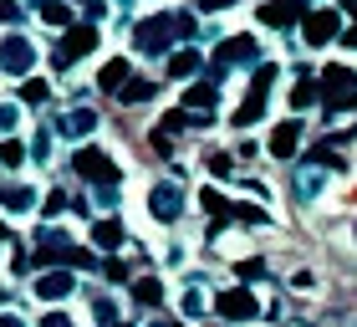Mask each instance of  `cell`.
<instances>
[{"label":"cell","instance_id":"6da1fadb","mask_svg":"<svg viewBox=\"0 0 357 327\" xmlns=\"http://www.w3.org/2000/svg\"><path fill=\"white\" fill-rule=\"evenodd\" d=\"M174 36H178V31H174V15H149V21L133 26V41H138L143 57H169Z\"/></svg>","mask_w":357,"mask_h":327},{"label":"cell","instance_id":"7a4b0ae2","mask_svg":"<svg viewBox=\"0 0 357 327\" xmlns=\"http://www.w3.org/2000/svg\"><path fill=\"white\" fill-rule=\"evenodd\" d=\"M87 52H97V26H67V36L52 46V67L67 72L72 61H82Z\"/></svg>","mask_w":357,"mask_h":327},{"label":"cell","instance_id":"3957f363","mask_svg":"<svg viewBox=\"0 0 357 327\" xmlns=\"http://www.w3.org/2000/svg\"><path fill=\"white\" fill-rule=\"evenodd\" d=\"M31 291H36V302H46V307H61L77 291V271L72 266H46L36 282H31Z\"/></svg>","mask_w":357,"mask_h":327},{"label":"cell","instance_id":"277c9868","mask_svg":"<svg viewBox=\"0 0 357 327\" xmlns=\"http://www.w3.org/2000/svg\"><path fill=\"white\" fill-rule=\"evenodd\" d=\"M0 72H6V77H31V72H36V46H31L21 31L0 41Z\"/></svg>","mask_w":357,"mask_h":327},{"label":"cell","instance_id":"5b68a950","mask_svg":"<svg viewBox=\"0 0 357 327\" xmlns=\"http://www.w3.org/2000/svg\"><path fill=\"white\" fill-rule=\"evenodd\" d=\"M72 169L87 179V184H112L118 179V164H112L102 149H92V143H82V149L72 154Z\"/></svg>","mask_w":357,"mask_h":327},{"label":"cell","instance_id":"8992f818","mask_svg":"<svg viewBox=\"0 0 357 327\" xmlns=\"http://www.w3.org/2000/svg\"><path fill=\"white\" fill-rule=\"evenodd\" d=\"M215 312L230 317V322H250V317H261V302H255L250 286H225L215 297Z\"/></svg>","mask_w":357,"mask_h":327},{"label":"cell","instance_id":"52a82bcc","mask_svg":"<svg viewBox=\"0 0 357 327\" xmlns=\"http://www.w3.org/2000/svg\"><path fill=\"white\" fill-rule=\"evenodd\" d=\"M317 82H321V97H327V108L352 103V97H357V72H352V67H342V61H332V67L321 72Z\"/></svg>","mask_w":357,"mask_h":327},{"label":"cell","instance_id":"ba28073f","mask_svg":"<svg viewBox=\"0 0 357 327\" xmlns=\"http://www.w3.org/2000/svg\"><path fill=\"white\" fill-rule=\"evenodd\" d=\"M178 210H184V189L174 184V179H164V184H153L149 189V215L158 225H174L178 220Z\"/></svg>","mask_w":357,"mask_h":327},{"label":"cell","instance_id":"9c48e42d","mask_svg":"<svg viewBox=\"0 0 357 327\" xmlns=\"http://www.w3.org/2000/svg\"><path fill=\"white\" fill-rule=\"evenodd\" d=\"M337 31H342L337 10H312V15L301 21V41H306V46H327V41H337Z\"/></svg>","mask_w":357,"mask_h":327},{"label":"cell","instance_id":"30bf717a","mask_svg":"<svg viewBox=\"0 0 357 327\" xmlns=\"http://www.w3.org/2000/svg\"><path fill=\"white\" fill-rule=\"evenodd\" d=\"M97 123H102V118H97L92 108H72L67 118H56V133H61V138H72V143H82V138L97 133Z\"/></svg>","mask_w":357,"mask_h":327},{"label":"cell","instance_id":"8fae6325","mask_svg":"<svg viewBox=\"0 0 357 327\" xmlns=\"http://www.w3.org/2000/svg\"><path fill=\"white\" fill-rule=\"evenodd\" d=\"M261 21L266 26H296V21H306V6H301V0H266Z\"/></svg>","mask_w":357,"mask_h":327},{"label":"cell","instance_id":"7c38bea8","mask_svg":"<svg viewBox=\"0 0 357 327\" xmlns=\"http://www.w3.org/2000/svg\"><path fill=\"white\" fill-rule=\"evenodd\" d=\"M36 200H41V194L31 189V184H10V189H0V210H6V215H15V220L31 215V210H36Z\"/></svg>","mask_w":357,"mask_h":327},{"label":"cell","instance_id":"4fadbf2b","mask_svg":"<svg viewBox=\"0 0 357 327\" xmlns=\"http://www.w3.org/2000/svg\"><path fill=\"white\" fill-rule=\"evenodd\" d=\"M215 61H225V67H235V61H261V46L250 36H230V41H220Z\"/></svg>","mask_w":357,"mask_h":327},{"label":"cell","instance_id":"5bb4252c","mask_svg":"<svg viewBox=\"0 0 357 327\" xmlns=\"http://www.w3.org/2000/svg\"><path fill=\"white\" fill-rule=\"evenodd\" d=\"M301 149V123H275L271 128V154L275 159H296Z\"/></svg>","mask_w":357,"mask_h":327},{"label":"cell","instance_id":"9a60e30c","mask_svg":"<svg viewBox=\"0 0 357 327\" xmlns=\"http://www.w3.org/2000/svg\"><path fill=\"white\" fill-rule=\"evenodd\" d=\"M215 103H220V82H194V87L184 92V103H178V108H184V112H209Z\"/></svg>","mask_w":357,"mask_h":327},{"label":"cell","instance_id":"2e32d148","mask_svg":"<svg viewBox=\"0 0 357 327\" xmlns=\"http://www.w3.org/2000/svg\"><path fill=\"white\" fill-rule=\"evenodd\" d=\"M123 245V225L112 220V215H102V220H92V251H118Z\"/></svg>","mask_w":357,"mask_h":327},{"label":"cell","instance_id":"e0dca14e","mask_svg":"<svg viewBox=\"0 0 357 327\" xmlns=\"http://www.w3.org/2000/svg\"><path fill=\"white\" fill-rule=\"evenodd\" d=\"M123 82H128V57H107L102 67H97V87L102 92H118Z\"/></svg>","mask_w":357,"mask_h":327},{"label":"cell","instance_id":"ac0fdd59","mask_svg":"<svg viewBox=\"0 0 357 327\" xmlns=\"http://www.w3.org/2000/svg\"><path fill=\"white\" fill-rule=\"evenodd\" d=\"M321 174H327V169L301 164V169H296V200H317V194H321Z\"/></svg>","mask_w":357,"mask_h":327},{"label":"cell","instance_id":"d6986e66","mask_svg":"<svg viewBox=\"0 0 357 327\" xmlns=\"http://www.w3.org/2000/svg\"><path fill=\"white\" fill-rule=\"evenodd\" d=\"M118 97H123L128 108H133V103H149V97H153V82H143V77H128L123 87H118Z\"/></svg>","mask_w":357,"mask_h":327},{"label":"cell","instance_id":"ffe728a7","mask_svg":"<svg viewBox=\"0 0 357 327\" xmlns=\"http://www.w3.org/2000/svg\"><path fill=\"white\" fill-rule=\"evenodd\" d=\"M133 297L143 307H164V282H158V276H143V282L133 286Z\"/></svg>","mask_w":357,"mask_h":327},{"label":"cell","instance_id":"44dd1931","mask_svg":"<svg viewBox=\"0 0 357 327\" xmlns=\"http://www.w3.org/2000/svg\"><path fill=\"white\" fill-rule=\"evenodd\" d=\"M169 72L174 77H194V72H199V52H189V46H184V52H169Z\"/></svg>","mask_w":357,"mask_h":327},{"label":"cell","instance_id":"7402d4cb","mask_svg":"<svg viewBox=\"0 0 357 327\" xmlns=\"http://www.w3.org/2000/svg\"><path fill=\"white\" fill-rule=\"evenodd\" d=\"M317 97H321V87H317V82H312V77H301V82H296V87H291V108H296V112H301V108H312V103H317Z\"/></svg>","mask_w":357,"mask_h":327},{"label":"cell","instance_id":"603a6c76","mask_svg":"<svg viewBox=\"0 0 357 327\" xmlns=\"http://www.w3.org/2000/svg\"><path fill=\"white\" fill-rule=\"evenodd\" d=\"M261 112H266V92H250L245 103H240V112H235V123H240V128H250L255 118H261Z\"/></svg>","mask_w":357,"mask_h":327},{"label":"cell","instance_id":"cb8c5ba5","mask_svg":"<svg viewBox=\"0 0 357 327\" xmlns=\"http://www.w3.org/2000/svg\"><path fill=\"white\" fill-rule=\"evenodd\" d=\"M21 164H26V143L6 138V143H0V169H21Z\"/></svg>","mask_w":357,"mask_h":327},{"label":"cell","instance_id":"d4e9b609","mask_svg":"<svg viewBox=\"0 0 357 327\" xmlns=\"http://www.w3.org/2000/svg\"><path fill=\"white\" fill-rule=\"evenodd\" d=\"M41 21H46V26H61V31H67V26H72V10L61 6V0H41Z\"/></svg>","mask_w":357,"mask_h":327},{"label":"cell","instance_id":"484cf974","mask_svg":"<svg viewBox=\"0 0 357 327\" xmlns=\"http://www.w3.org/2000/svg\"><path fill=\"white\" fill-rule=\"evenodd\" d=\"M199 205L209 210V215H230V200H225V194L209 184V189H199Z\"/></svg>","mask_w":357,"mask_h":327},{"label":"cell","instance_id":"4316f807","mask_svg":"<svg viewBox=\"0 0 357 327\" xmlns=\"http://www.w3.org/2000/svg\"><path fill=\"white\" fill-rule=\"evenodd\" d=\"M21 82H26V87H21V97H26V103H46V97H52V87H46L41 77H21Z\"/></svg>","mask_w":357,"mask_h":327},{"label":"cell","instance_id":"83f0119b","mask_svg":"<svg viewBox=\"0 0 357 327\" xmlns=\"http://www.w3.org/2000/svg\"><path fill=\"white\" fill-rule=\"evenodd\" d=\"M204 164H209V174H215V179H230V174H235V159H230V154H209Z\"/></svg>","mask_w":357,"mask_h":327},{"label":"cell","instance_id":"f1b7e54d","mask_svg":"<svg viewBox=\"0 0 357 327\" xmlns=\"http://www.w3.org/2000/svg\"><path fill=\"white\" fill-rule=\"evenodd\" d=\"M61 210H67V194H61V189H52V194L41 200V215H46V220H56Z\"/></svg>","mask_w":357,"mask_h":327},{"label":"cell","instance_id":"f546056e","mask_svg":"<svg viewBox=\"0 0 357 327\" xmlns=\"http://www.w3.org/2000/svg\"><path fill=\"white\" fill-rule=\"evenodd\" d=\"M271 82H275V67H271V61H261V67H255V82H250V92H271Z\"/></svg>","mask_w":357,"mask_h":327},{"label":"cell","instance_id":"4dcf8cb0","mask_svg":"<svg viewBox=\"0 0 357 327\" xmlns=\"http://www.w3.org/2000/svg\"><path fill=\"white\" fill-rule=\"evenodd\" d=\"M15 123H21V108H15V103H0V133L10 138V128H15Z\"/></svg>","mask_w":357,"mask_h":327},{"label":"cell","instance_id":"1f68e13d","mask_svg":"<svg viewBox=\"0 0 357 327\" xmlns=\"http://www.w3.org/2000/svg\"><path fill=\"white\" fill-rule=\"evenodd\" d=\"M240 276H245V282H255V276H266V261L245 256V261H240Z\"/></svg>","mask_w":357,"mask_h":327},{"label":"cell","instance_id":"d6a6232c","mask_svg":"<svg viewBox=\"0 0 357 327\" xmlns=\"http://www.w3.org/2000/svg\"><path fill=\"white\" fill-rule=\"evenodd\" d=\"M204 307H209V302H204V291H184V312H189V317H199Z\"/></svg>","mask_w":357,"mask_h":327},{"label":"cell","instance_id":"836d02e7","mask_svg":"<svg viewBox=\"0 0 357 327\" xmlns=\"http://www.w3.org/2000/svg\"><path fill=\"white\" fill-rule=\"evenodd\" d=\"M10 21H21V0H0V26H10Z\"/></svg>","mask_w":357,"mask_h":327},{"label":"cell","instance_id":"e575fe53","mask_svg":"<svg viewBox=\"0 0 357 327\" xmlns=\"http://www.w3.org/2000/svg\"><path fill=\"white\" fill-rule=\"evenodd\" d=\"M36 327H77V322H72L67 312H56V307H52V312H46V317H41Z\"/></svg>","mask_w":357,"mask_h":327},{"label":"cell","instance_id":"d590c367","mask_svg":"<svg viewBox=\"0 0 357 327\" xmlns=\"http://www.w3.org/2000/svg\"><path fill=\"white\" fill-rule=\"evenodd\" d=\"M235 215L245 220V225H255V220H266V210L261 205H235Z\"/></svg>","mask_w":357,"mask_h":327},{"label":"cell","instance_id":"8d00e7d4","mask_svg":"<svg viewBox=\"0 0 357 327\" xmlns=\"http://www.w3.org/2000/svg\"><path fill=\"white\" fill-rule=\"evenodd\" d=\"M0 327H31V322L15 312V307H0Z\"/></svg>","mask_w":357,"mask_h":327},{"label":"cell","instance_id":"74e56055","mask_svg":"<svg viewBox=\"0 0 357 327\" xmlns=\"http://www.w3.org/2000/svg\"><path fill=\"white\" fill-rule=\"evenodd\" d=\"M107 15V0H87V26H97Z\"/></svg>","mask_w":357,"mask_h":327},{"label":"cell","instance_id":"f35d334b","mask_svg":"<svg viewBox=\"0 0 357 327\" xmlns=\"http://www.w3.org/2000/svg\"><path fill=\"white\" fill-rule=\"evenodd\" d=\"M31 154H36V159H46V154H52V133H46V128L36 133V143H31Z\"/></svg>","mask_w":357,"mask_h":327},{"label":"cell","instance_id":"ab89813d","mask_svg":"<svg viewBox=\"0 0 357 327\" xmlns=\"http://www.w3.org/2000/svg\"><path fill=\"white\" fill-rule=\"evenodd\" d=\"M92 312H97V317H102V322H107V327H112V322H118V307H112V302H107V297H102V302H97V307H92Z\"/></svg>","mask_w":357,"mask_h":327},{"label":"cell","instance_id":"60d3db41","mask_svg":"<svg viewBox=\"0 0 357 327\" xmlns=\"http://www.w3.org/2000/svg\"><path fill=\"white\" fill-rule=\"evenodd\" d=\"M291 286H296V291H312L317 276H312V271H296V276H291Z\"/></svg>","mask_w":357,"mask_h":327},{"label":"cell","instance_id":"b9f144b4","mask_svg":"<svg viewBox=\"0 0 357 327\" xmlns=\"http://www.w3.org/2000/svg\"><path fill=\"white\" fill-rule=\"evenodd\" d=\"M235 0H199V10H230Z\"/></svg>","mask_w":357,"mask_h":327},{"label":"cell","instance_id":"7bdbcfd3","mask_svg":"<svg viewBox=\"0 0 357 327\" xmlns=\"http://www.w3.org/2000/svg\"><path fill=\"white\" fill-rule=\"evenodd\" d=\"M342 46H352V52H357V31H347V36H342Z\"/></svg>","mask_w":357,"mask_h":327},{"label":"cell","instance_id":"ee69618b","mask_svg":"<svg viewBox=\"0 0 357 327\" xmlns=\"http://www.w3.org/2000/svg\"><path fill=\"white\" fill-rule=\"evenodd\" d=\"M0 245H10V240H6V225H0Z\"/></svg>","mask_w":357,"mask_h":327},{"label":"cell","instance_id":"f6af8a7d","mask_svg":"<svg viewBox=\"0 0 357 327\" xmlns=\"http://www.w3.org/2000/svg\"><path fill=\"white\" fill-rule=\"evenodd\" d=\"M112 327H128V322H112Z\"/></svg>","mask_w":357,"mask_h":327},{"label":"cell","instance_id":"bcb514c9","mask_svg":"<svg viewBox=\"0 0 357 327\" xmlns=\"http://www.w3.org/2000/svg\"><path fill=\"white\" fill-rule=\"evenodd\" d=\"M153 327H164V322H153Z\"/></svg>","mask_w":357,"mask_h":327}]
</instances>
